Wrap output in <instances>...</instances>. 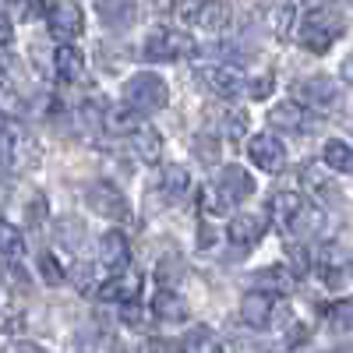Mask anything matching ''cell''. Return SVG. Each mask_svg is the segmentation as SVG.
Segmentation results:
<instances>
[{"instance_id":"f1b7e54d","label":"cell","mask_w":353,"mask_h":353,"mask_svg":"<svg viewBox=\"0 0 353 353\" xmlns=\"http://www.w3.org/2000/svg\"><path fill=\"white\" fill-rule=\"evenodd\" d=\"M329 321L339 332H353V301H339L329 307Z\"/></svg>"},{"instance_id":"b9f144b4","label":"cell","mask_w":353,"mask_h":353,"mask_svg":"<svg viewBox=\"0 0 353 353\" xmlns=\"http://www.w3.org/2000/svg\"><path fill=\"white\" fill-rule=\"evenodd\" d=\"M343 81H350V85H353V53L343 61Z\"/></svg>"},{"instance_id":"2e32d148","label":"cell","mask_w":353,"mask_h":353,"mask_svg":"<svg viewBox=\"0 0 353 353\" xmlns=\"http://www.w3.org/2000/svg\"><path fill=\"white\" fill-rule=\"evenodd\" d=\"M128 149H131V156H134L138 163H159V156H163V138H159L156 128L138 124V128L128 134Z\"/></svg>"},{"instance_id":"44dd1931","label":"cell","mask_w":353,"mask_h":353,"mask_svg":"<svg viewBox=\"0 0 353 353\" xmlns=\"http://www.w3.org/2000/svg\"><path fill=\"white\" fill-rule=\"evenodd\" d=\"M321 163H325L332 173L353 176V145H346L343 138L325 141V149H321Z\"/></svg>"},{"instance_id":"d590c367","label":"cell","mask_w":353,"mask_h":353,"mask_svg":"<svg viewBox=\"0 0 353 353\" xmlns=\"http://www.w3.org/2000/svg\"><path fill=\"white\" fill-rule=\"evenodd\" d=\"M25 314L21 311H0V332H21Z\"/></svg>"},{"instance_id":"ffe728a7","label":"cell","mask_w":353,"mask_h":353,"mask_svg":"<svg viewBox=\"0 0 353 353\" xmlns=\"http://www.w3.org/2000/svg\"><path fill=\"white\" fill-rule=\"evenodd\" d=\"M152 314H156L159 321H188L191 307H188V301H184L176 290H166V286H163L156 297H152Z\"/></svg>"},{"instance_id":"277c9868","label":"cell","mask_w":353,"mask_h":353,"mask_svg":"<svg viewBox=\"0 0 353 353\" xmlns=\"http://www.w3.org/2000/svg\"><path fill=\"white\" fill-rule=\"evenodd\" d=\"M141 53L156 64H173V61H184V57L194 53V39L188 32H181V28H173V25H159L145 36Z\"/></svg>"},{"instance_id":"4dcf8cb0","label":"cell","mask_w":353,"mask_h":353,"mask_svg":"<svg viewBox=\"0 0 353 353\" xmlns=\"http://www.w3.org/2000/svg\"><path fill=\"white\" fill-rule=\"evenodd\" d=\"M194 156L201 163H219V141L212 134H198L194 138Z\"/></svg>"},{"instance_id":"6da1fadb","label":"cell","mask_w":353,"mask_h":353,"mask_svg":"<svg viewBox=\"0 0 353 353\" xmlns=\"http://www.w3.org/2000/svg\"><path fill=\"white\" fill-rule=\"evenodd\" d=\"M272 212L276 219L283 223V230L290 233V237L297 241H311L321 233V226H325V216H321V209L314 201H307L304 194L297 191H279L272 198Z\"/></svg>"},{"instance_id":"ba28073f","label":"cell","mask_w":353,"mask_h":353,"mask_svg":"<svg viewBox=\"0 0 353 353\" xmlns=\"http://www.w3.org/2000/svg\"><path fill=\"white\" fill-rule=\"evenodd\" d=\"M339 99H343V88L329 74H314V78H304L297 85V103L304 110H336Z\"/></svg>"},{"instance_id":"8992f818","label":"cell","mask_w":353,"mask_h":353,"mask_svg":"<svg viewBox=\"0 0 353 353\" xmlns=\"http://www.w3.org/2000/svg\"><path fill=\"white\" fill-rule=\"evenodd\" d=\"M46 25H50V36L57 39V46L64 43H74L81 32H85V14L74 0H46Z\"/></svg>"},{"instance_id":"7c38bea8","label":"cell","mask_w":353,"mask_h":353,"mask_svg":"<svg viewBox=\"0 0 353 353\" xmlns=\"http://www.w3.org/2000/svg\"><path fill=\"white\" fill-rule=\"evenodd\" d=\"M265 230H269V219H265V216H258V212H237V216L226 223V241L237 244L241 251H248V248H254L265 237Z\"/></svg>"},{"instance_id":"9c48e42d","label":"cell","mask_w":353,"mask_h":353,"mask_svg":"<svg viewBox=\"0 0 353 353\" xmlns=\"http://www.w3.org/2000/svg\"><path fill=\"white\" fill-rule=\"evenodd\" d=\"M194 78L209 88V92L223 96V99H233V96H241L248 81L237 68H230V64H198L194 68Z\"/></svg>"},{"instance_id":"4fadbf2b","label":"cell","mask_w":353,"mask_h":353,"mask_svg":"<svg viewBox=\"0 0 353 353\" xmlns=\"http://www.w3.org/2000/svg\"><path fill=\"white\" fill-rule=\"evenodd\" d=\"M241 321L251 329H269L276 321V297L272 293H261V290H248L244 301H241Z\"/></svg>"},{"instance_id":"1f68e13d","label":"cell","mask_w":353,"mask_h":353,"mask_svg":"<svg viewBox=\"0 0 353 353\" xmlns=\"http://www.w3.org/2000/svg\"><path fill=\"white\" fill-rule=\"evenodd\" d=\"M81 233H85V226H81L78 219H71V216L57 223V241H64V244H71V248H78Z\"/></svg>"},{"instance_id":"ab89813d","label":"cell","mask_w":353,"mask_h":353,"mask_svg":"<svg viewBox=\"0 0 353 353\" xmlns=\"http://www.w3.org/2000/svg\"><path fill=\"white\" fill-rule=\"evenodd\" d=\"M8 353H46L43 346H36V343H11L8 346Z\"/></svg>"},{"instance_id":"ee69618b","label":"cell","mask_w":353,"mask_h":353,"mask_svg":"<svg viewBox=\"0 0 353 353\" xmlns=\"http://www.w3.org/2000/svg\"><path fill=\"white\" fill-rule=\"evenodd\" d=\"M4 4H8V0H0V14H4Z\"/></svg>"},{"instance_id":"7402d4cb","label":"cell","mask_w":353,"mask_h":353,"mask_svg":"<svg viewBox=\"0 0 353 353\" xmlns=\"http://www.w3.org/2000/svg\"><path fill=\"white\" fill-rule=\"evenodd\" d=\"M301 184H304V191H307L311 198H321V201H336V198H339V194H336V184H332L314 163L301 166Z\"/></svg>"},{"instance_id":"9a60e30c","label":"cell","mask_w":353,"mask_h":353,"mask_svg":"<svg viewBox=\"0 0 353 353\" xmlns=\"http://www.w3.org/2000/svg\"><path fill=\"white\" fill-rule=\"evenodd\" d=\"M128 261H131V248H128V237L121 230H110L99 237V265L110 272H121L128 269Z\"/></svg>"},{"instance_id":"3957f363","label":"cell","mask_w":353,"mask_h":353,"mask_svg":"<svg viewBox=\"0 0 353 353\" xmlns=\"http://www.w3.org/2000/svg\"><path fill=\"white\" fill-rule=\"evenodd\" d=\"M124 106L138 117H152L170 106V85L156 71H138L124 81Z\"/></svg>"},{"instance_id":"52a82bcc","label":"cell","mask_w":353,"mask_h":353,"mask_svg":"<svg viewBox=\"0 0 353 353\" xmlns=\"http://www.w3.org/2000/svg\"><path fill=\"white\" fill-rule=\"evenodd\" d=\"M85 201H88V209H92L96 216H103V219H113V223H128L131 219V205H128L124 191L117 184H110V181L88 184Z\"/></svg>"},{"instance_id":"5bb4252c","label":"cell","mask_w":353,"mask_h":353,"mask_svg":"<svg viewBox=\"0 0 353 353\" xmlns=\"http://www.w3.org/2000/svg\"><path fill=\"white\" fill-rule=\"evenodd\" d=\"M141 286H145V276H141V272L121 269V272L110 276V283H103L99 297H103V301H117V304H134V301L141 297Z\"/></svg>"},{"instance_id":"4316f807","label":"cell","mask_w":353,"mask_h":353,"mask_svg":"<svg viewBox=\"0 0 353 353\" xmlns=\"http://www.w3.org/2000/svg\"><path fill=\"white\" fill-rule=\"evenodd\" d=\"M184 353H223V343L216 339L212 329L198 325V329H191V336L184 343Z\"/></svg>"},{"instance_id":"8d00e7d4","label":"cell","mask_w":353,"mask_h":353,"mask_svg":"<svg viewBox=\"0 0 353 353\" xmlns=\"http://www.w3.org/2000/svg\"><path fill=\"white\" fill-rule=\"evenodd\" d=\"M272 88H276V81H272L269 74H261V81L254 78V81L248 85V92H251L254 99H269V96H272Z\"/></svg>"},{"instance_id":"d4e9b609","label":"cell","mask_w":353,"mask_h":353,"mask_svg":"<svg viewBox=\"0 0 353 353\" xmlns=\"http://www.w3.org/2000/svg\"><path fill=\"white\" fill-rule=\"evenodd\" d=\"M265 25H269V32L286 39V32L293 28V4H272V8H265Z\"/></svg>"},{"instance_id":"7bdbcfd3","label":"cell","mask_w":353,"mask_h":353,"mask_svg":"<svg viewBox=\"0 0 353 353\" xmlns=\"http://www.w3.org/2000/svg\"><path fill=\"white\" fill-rule=\"evenodd\" d=\"M4 198H8V191H4V184H0V205H4Z\"/></svg>"},{"instance_id":"d6a6232c","label":"cell","mask_w":353,"mask_h":353,"mask_svg":"<svg viewBox=\"0 0 353 353\" xmlns=\"http://www.w3.org/2000/svg\"><path fill=\"white\" fill-rule=\"evenodd\" d=\"M39 272H43V279H46L50 286H57V283L64 279V269L57 265V258H53L50 251H43V254H39Z\"/></svg>"},{"instance_id":"cb8c5ba5","label":"cell","mask_w":353,"mask_h":353,"mask_svg":"<svg viewBox=\"0 0 353 353\" xmlns=\"http://www.w3.org/2000/svg\"><path fill=\"white\" fill-rule=\"evenodd\" d=\"M163 191H166L170 201H181L191 191V173L181 163H166L163 166Z\"/></svg>"},{"instance_id":"836d02e7","label":"cell","mask_w":353,"mask_h":353,"mask_svg":"<svg viewBox=\"0 0 353 353\" xmlns=\"http://www.w3.org/2000/svg\"><path fill=\"white\" fill-rule=\"evenodd\" d=\"M71 279H74V286L81 293H88V290L96 286V269H92V265H85V261H78L74 269H71Z\"/></svg>"},{"instance_id":"e575fe53","label":"cell","mask_w":353,"mask_h":353,"mask_svg":"<svg viewBox=\"0 0 353 353\" xmlns=\"http://www.w3.org/2000/svg\"><path fill=\"white\" fill-rule=\"evenodd\" d=\"M145 353H184V343L176 339H149V346H145Z\"/></svg>"},{"instance_id":"8fae6325","label":"cell","mask_w":353,"mask_h":353,"mask_svg":"<svg viewBox=\"0 0 353 353\" xmlns=\"http://www.w3.org/2000/svg\"><path fill=\"white\" fill-rule=\"evenodd\" d=\"M248 156L258 170L265 173H279L286 166V145L276 138V134H254L248 141Z\"/></svg>"},{"instance_id":"ac0fdd59","label":"cell","mask_w":353,"mask_h":353,"mask_svg":"<svg viewBox=\"0 0 353 353\" xmlns=\"http://www.w3.org/2000/svg\"><path fill=\"white\" fill-rule=\"evenodd\" d=\"M53 71H57V78L68 81V85L81 81V78H85V53H81L78 46H71V43L57 46V53H53Z\"/></svg>"},{"instance_id":"f546056e","label":"cell","mask_w":353,"mask_h":353,"mask_svg":"<svg viewBox=\"0 0 353 353\" xmlns=\"http://www.w3.org/2000/svg\"><path fill=\"white\" fill-rule=\"evenodd\" d=\"M244 131H248V117H244L241 110H230V113H223V138L237 141Z\"/></svg>"},{"instance_id":"83f0119b","label":"cell","mask_w":353,"mask_h":353,"mask_svg":"<svg viewBox=\"0 0 353 353\" xmlns=\"http://www.w3.org/2000/svg\"><path fill=\"white\" fill-rule=\"evenodd\" d=\"M156 276H159V283H163L166 290H173V283L184 276V258H181V254H173V251L163 254L159 265H156Z\"/></svg>"},{"instance_id":"484cf974","label":"cell","mask_w":353,"mask_h":353,"mask_svg":"<svg viewBox=\"0 0 353 353\" xmlns=\"http://www.w3.org/2000/svg\"><path fill=\"white\" fill-rule=\"evenodd\" d=\"M21 254H25V241H21L18 226L0 219V258H4V261H18Z\"/></svg>"},{"instance_id":"f35d334b","label":"cell","mask_w":353,"mask_h":353,"mask_svg":"<svg viewBox=\"0 0 353 353\" xmlns=\"http://www.w3.org/2000/svg\"><path fill=\"white\" fill-rule=\"evenodd\" d=\"M11 39H14V28H11V21L4 14H0V50L11 46Z\"/></svg>"},{"instance_id":"60d3db41","label":"cell","mask_w":353,"mask_h":353,"mask_svg":"<svg viewBox=\"0 0 353 353\" xmlns=\"http://www.w3.org/2000/svg\"><path fill=\"white\" fill-rule=\"evenodd\" d=\"M4 141H11V121L0 113V145H4Z\"/></svg>"},{"instance_id":"603a6c76","label":"cell","mask_w":353,"mask_h":353,"mask_svg":"<svg viewBox=\"0 0 353 353\" xmlns=\"http://www.w3.org/2000/svg\"><path fill=\"white\" fill-rule=\"evenodd\" d=\"M254 290H261V293H286V290H293V276H290V269H279V265H269V269H261V272H254Z\"/></svg>"},{"instance_id":"e0dca14e","label":"cell","mask_w":353,"mask_h":353,"mask_svg":"<svg viewBox=\"0 0 353 353\" xmlns=\"http://www.w3.org/2000/svg\"><path fill=\"white\" fill-rule=\"evenodd\" d=\"M96 18L106 28H128L138 18V4L134 0H96Z\"/></svg>"},{"instance_id":"5b68a950","label":"cell","mask_w":353,"mask_h":353,"mask_svg":"<svg viewBox=\"0 0 353 353\" xmlns=\"http://www.w3.org/2000/svg\"><path fill=\"white\" fill-rule=\"evenodd\" d=\"M176 18L201 32H223L233 18L230 0H176Z\"/></svg>"},{"instance_id":"30bf717a","label":"cell","mask_w":353,"mask_h":353,"mask_svg":"<svg viewBox=\"0 0 353 353\" xmlns=\"http://www.w3.org/2000/svg\"><path fill=\"white\" fill-rule=\"evenodd\" d=\"M216 194H219V201L226 205H237V201H244L251 191H254V176L241 166V163H226L223 170H219V176H216V188H212Z\"/></svg>"},{"instance_id":"d6986e66","label":"cell","mask_w":353,"mask_h":353,"mask_svg":"<svg viewBox=\"0 0 353 353\" xmlns=\"http://www.w3.org/2000/svg\"><path fill=\"white\" fill-rule=\"evenodd\" d=\"M269 121H272V128H283L290 134H301V131L311 128V117L301 103H276L269 110Z\"/></svg>"},{"instance_id":"74e56055","label":"cell","mask_w":353,"mask_h":353,"mask_svg":"<svg viewBox=\"0 0 353 353\" xmlns=\"http://www.w3.org/2000/svg\"><path fill=\"white\" fill-rule=\"evenodd\" d=\"M14 4H18V11L28 18V14H39V11L46 8V0H14Z\"/></svg>"},{"instance_id":"7a4b0ae2","label":"cell","mask_w":353,"mask_h":353,"mask_svg":"<svg viewBox=\"0 0 353 353\" xmlns=\"http://www.w3.org/2000/svg\"><path fill=\"white\" fill-rule=\"evenodd\" d=\"M346 32V21L339 11L332 8H311L304 18H301V28H297V39L307 53H329Z\"/></svg>"}]
</instances>
